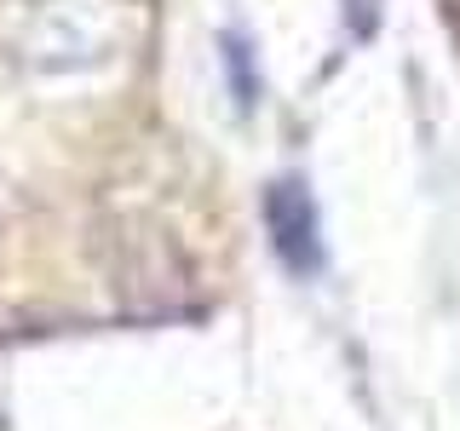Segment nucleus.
<instances>
[{"mask_svg": "<svg viewBox=\"0 0 460 431\" xmlns=\"http://www.w3.org/2000/svg\"><path fill=\"white\" fill-rule=\"evenodd\" d=\"M270 230H277V253L294 270H316L323 265V242H316V207L305 196V184L288 179L270 190Z\"/></svg>", "mask_w": 460, "mask_h": 431, "instance_id": "1", "label": "nucleus"}]
</instances>
